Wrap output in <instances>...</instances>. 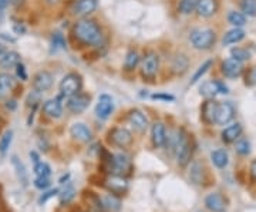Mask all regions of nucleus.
I'll list each match as a JSON object with an SVG mask.
<instances>
[{
  "instance_id": "11",
  "label": "nucleus",
  "mask_w": 256,
  "mask_h": 212,
  "mask_svg": "<svg viewBox=\"0 0 256 212\" xmlns=\"http://www.w3.org/2000/svg\"><path fill=\"white\" fill-rule=\"evenodd\" d=\"M113 111H114V100L110 95H107V94L100 95L98 103L95 106V114H97V117L101 118V120H107L111 116Z\"/></svg>"
},
{
  "instance_id": "26",
  "label": "nucleus",
  "mask_w": 256,
  "mask_h": 212,
  "mask_svg": "<svg viewBox=\"0 0 256 212\" xmlns=\"http://www.w3.org/2000/svg\"><path fill=\"white\" fill-rule=\"evenodd\" d=\"M12 164H13V167H15L16 172H17V177H19L20 182H22L23 185H27V182H29V174H27V171H26L24 164H23V163H22L16 155L12 157Z\"/></svg>"
},
{
  "instance_id": "40",
  "label": "nucleus",
  "mask_w": 256,
  "mask_h": 212,
  "mask_svg": "<svg viewBox=\"0 0 256 212\" xmlns=\"http://www.w3.org/2000/svg\"><path fill=\"white\" fill-rule=\"evenodd\" d=\"M40 98H42V93L40 91H31L30 94H29V97H27V106L36 108L37 104L40 103Z\"/></svg>"
},
{
  "instance_id": "19",
  "label": "nucleus",
  "mask_w": 256,
  "mask_h": 212,
  "mask_svg": "<svg viewBox=\"0 0 256 212\" xmlns=\"http://www.w3.org/2000/svg\"><path fill=\"white\" fill-rule=\"evenodd\" d=\"M205 205L209 211L222 212L225 210L226 201L219 192H213V194H209L208 197L205 198Z\"/></svg>"
},
{
  "instance_id": "41",
  "label": "nucleus",
  "mask_w": 256,
  "mask_h": 212,
  "mask_svg": "<svg viewBox=\"0 0 256 212\" xmlns=\"http://www.w3.org/2000/svg\"><path fill=\"white\" fill-rule=\"evenodd\" d=\"M201 171H202V167L198 163H195L192 165V169H191V180L196 182V184H199V182L202 181V172Z\"/></svg>"
},
{
  "instance_id": "4",
  "label": "nucleus",
  "mask_w": 256,
  "mask_h": 212,
  "mask_svg": "<svg viewBox=\"0 0 256 212\" xmlns=\"http://www.w3.org/2000/svg\"><path fill=\"white\" fill-rule=\"evenodd\" d=\"M175 152H177V161L181 167L189 164L191 157H192V147H191V142L186 140V137L180 136L178 144L175 147Z\"/></svg>"
},
{
  "instance_id": "38",
  "label": "nucleus",
  "mask_w": 256,
  "mask_h": 212,
  "mask_svg": "<svg viewBox=\"0 0 256 212\" xmlns=\"http://www.w3.org/2000/svg\"><path fill=\"white\" fill-rule=\"evenodd\" d=\"M231 54H232V57H233V59H236V60H239V61L249 60V57H251L249 51H248V50H245V48H241V47L232 48Z\"/></svg>"
},
{
  "instance_id": "48",
  "label": "nucleus",
  "mask_w": 256,
  "mask_h": 212,
  "mask_svg": "<svg viewBox=\"0 0 256 212\" xmlns=\"http://www.w3.org/2000/svg\"><path fill=\"white\" fill-rule=\"evenodd\" d=\"M154 98H158V100H165V101H174V97L172 95H165V94H155L152 95Z\"/></svg>"
},
{
  "instance_id": "31",
  "label": "nucleus",
  "mask_w": 256,
  "mask_h": 212,
  "mask_svg": "<svg viewBox=\"0 0 256 212\" xmlns=\"http://www.w3.org/2000/svg\"><path fill=\"white\" fill-rule=\"evenodd\" d=\"M228 22L235 27H242L246 24V17L241 12H231L228 15Z\"/></svg>"
},
{
  "instance_id": "6",
  "label": "nucleus",
  "mask_w": 256,
  "mask_h": 212,
  "mask_svg": "<svg viewBox=\"0 0 256 212\" xmlns=\"http://www.w3.org/2000/svg\"><path fill=\"white\" fill-rule=\"evenodd\" d=\"M235 117V107L231 103H218L216 114H215V124L225 125Z\"/></svg>"
},
{
  "instance_id": "16",
  "label": "nucleus",
  "mask_w": 256,
  "mask_h": 212,
  "mask_svg": "<svg viewBox=\"0 0 256 212\" xmlns=\"http://www.w3.org/2000/svg\"><path fill=\"white\" fill-rule=\"evenodd\" d=\"M70 134L77 141H81V142H89V141H91V137H93L90 128L83 122L73 124L71 128H70Z\"/></svg>"
},
{
  "instance_id": "8",
  "label": "nucleus",
  "mask_w": 256,
  "mask_h": 212,
  "mask_svg": "<svg viewBox=\"0 0 256 212\" xmlns=\"http://www.w3.org/2000/svg\"><path fill=\"white\" fill-rule=\"evenodd\" d=\"M110 141L117 147L125 148L133 142V136L127 128H120L118 127V128H113L110 131Z\"/></svg>"
},
{
  "instance_id": "15",
  "label": "nucleus",
  "mask_w": 256,
  "mask_h": 212,
  "mask_svg": "<svg viewBox=\"0 0 256 212\" xmlns=\"http://www.w3.org/2000/svg\"><path fill=\"white\" fill-rule=\"evenodd\" d=\"M195 10L201 17H211L218 10V0H198Z\"/></svg>"
},
{
  "instance_id": "44",
  "label": "nucleus",
  "mask_w": 256,
  "mask_h": 212,
  "mask_svg": "<svg viewBox=\"0 0 256 212\" xmlns=\"http://www.w3.org/2000/svg\"><path fill=\"white\" fill-rule=\"evenodd\" d=\"M182 60H184V56H178V57L175 59V63H174V70H175L177 73H184V71L186 70V66H188V63H185V64H181Z\"/></svg>"
},
{
  "instance_id": "12",
  "label": "nucleus",
  "mask_w": 256,
  "mask_h": 212,
  "mask_svg": "<svg viewBox=\"0 0 256 212\" xmlns=\"http://www.w3.org/2000/svg\"><path fill=\"white\" fill-rule=\"evenodd\" d=\"M89 104H90V95H89V94H81V93H78V94H75V95L69 98L67 107H69V110H70L71 113L80 114V113H83V111L89 107Z\"/></svg>"
},
{
  "instance_id": "7",
  "label": "nucleus",
  "mask_w": 256,
  "mask_h": 212,
  "mask_svg": "<svg viewBox=\"0 0 256 212\" xmlns=\"http://www.w3.org/2000/svg\"><path fill=\"white\" fill-rule=\"evenodd\" d=\"M160 60L155 53H148L141 63V74L145 78H154L158 71Z\"/></svg>"
},
{
  "instance_id": "17",
  "label": "nucleus",
  "mask_w": 256,
  "mask_h": 212,
  "mask_svg": "<svg viewBox=\"0 0 256 212\" xmlns=\"http://www.w3.org/2000/svg\"><path fill=\"white\" fill-rule=\"evenodd\" d=\"M128 121L131 122V125L136 128L137 131H140V133L145 131L147 127H148V118H147L145 114H144L142 111H140V110H133V111H130V114H128Z\"/></svg>"
},
{
  "instance_id": "24",
  "label": "nucleus",
  "mask_w": 256,
  "mask_h": 212,
  "mask_svg": "<svg viewBox=\"0 0 256 212\" xmlns=\"http://www.w3.org/2000/svg\"><path fill=\"white\" fill-rule=\"evenodd\" d=\"M216 106L218 103L213 100H208L202 106V118L207 124H213L215 122V114H216Z\"/></svg>"
},
{
  "instance_id": "3",
  "label": "nucleus",
  "mask_w": 256,
  "mask_h": 212,
  "mask_svg": "<svg viewBox=\"0 0 256 212\" xmlns=\"http://www.w3.org/2000/svg\"><path fill=\"white\" fill-rule=\"evenodd\" d=\"M81 90V77L75 73H70L63 77L60 83V93L66 97H73Z\"/></svg>"
},
{
  "instance_id": "10",
  "label": "nucleus",
  "mask_w": 256,
  "mask_h": 212,
  "mask_svg": "<svg viewBox=\"0 0 256 212\" xmlns=\"http://www.w3.org/2000/svg\"><path fill=\"white\" fill-rule=\"evenodd\" d=\"M110 169L117 175H122V174H125L131 169V161L125 154H116L111 158Z\"/></svg>"
},
{
  "instance_id": "20",
  "label": "nucleus",
  "mask_w": 256,
  "mask_h": 212,
  "mask_svg": "<svg viewBox=\"0 0 256 212\" xmlns=\"http://www.w3.org/2000/svg\"><path fill=\"white\" fill-rule=\"evenodd\" d=\"M97 7V0H78L73 7L75 16H87L93 13Z\"/></svg>"
},
{
  "instance_id": "50",
  "label": "nucleus",
  "mask_w": 256,
  "mask_h": 212,
  "mask_svg": "<svg viewBox=\"0 0 256 212\" xmlns=\"http://www.w3.org/2000/svg\"><path fill=\"white\" fill-rule=\"evenodd\" d=\"M9 1H10V0H0V12H1V10H4V9L7 7Z\"/></svg>"
},
{
  "instance_id": "33",
  "label": "nucleus",
  "mask_w": 256,
  "mask_h": 212,
  "mask_svg": "<svg viewBox=\"0 0 256 212\" xmlns=\"http://www.w3.org/2000/svg\"><path fill=\"white\" fill-rule=\"evenodd\" d=\"M74 197H75V189L74 187H73V184H67L66 188L61 191L60 194L61 204H67V202H70Z\"/></svg>"
},
{
  "instance_id": "42",
  "label": "nucleus",
  "mask_w": 256,
  "mask_h": 212,
  "mask_svg": "<svg viewBox=\"0 0 256 212\" xmlns=\"http://www.w3.org/2000/svg\"><path fill=\"white\" fill-rule=\"evenodd\" d=\"M246 86H255L256 84V67H252V69H249L248 70V73H246Z\"/></svg>"
},
{
  "instance_id": "45",
  "label": "nucleus",
  "mask_w": 256,
  "mask_h": 212,
  "mask_svg": "<svg viewBox=\"0 0 256 212\" xmlns=\"http://www.w3.org/2000/svg\"><path fill=\"white\" fill-rule=\"evenodd\" d=\"M16 73H17V77L20 78V80H23V81H26L27 80V73H26V67L20 63V64H17L16 66Z\"/></svg>"
},
{
  "instance_id": "23",
  "label": "nucleus",
  "mask_w": 256,
  "mask_h": 212,
  "mask_svg": "<svg viewBox=\"0 0 256 212\" xmlns=\"http://www.w3.org/2000/svg\"><path fill=\"white\" fill-rule=\"evenodd\" d=\"M43 111H45L48 117H51V118H59V117H61L63 107H61V103L57 98L47 100L45 103V106H43Z\"/></svg>"
},
{
  "instance_id": "27",
  "label": "nucleus",
  "mask_w": 256,
  "mask_h": 212,
  "mask_svg": "<svg viewBox=\"0 0 256 212\" xmlns=\"http://www.w3.org/2000/svg\"><path fill=\"white\" fill-rule=\"evenodd\" d=\"M211 160L213 165L218 168H225L229 163V157L225 150H215L211 154Z\"/></svg>"
},
{
  "instance_id": "34",
  "label": "nucleus",
  "mask_w": 256,
  "mask_h": 212,
  "mask_svg": "<svg viewBox=\"0 0 256 212\" xmlns=\"http://www.w3.org/2000/svg\"><path fill=\"white\" fill-rule=\"evenodd\" d=\"M198 0H181L180 1V12L182 15H191L196 9Z\"/></svg>"
},
{
  "instance_id": "14",
  "label": "nucleus",
  "mask_w": 256,
  "mask_h": 212,
  "mask_svg": "<svg viewBox=\"0 0 256 212\" xmlns=\"http://www.w3.org/2000/svg\"><path fill=\"white\" fill-rule=\"evenodd\" d=\"M53 86V76L48 73V71H39L34 78H33V87H34V90L40 91V93H43V91H47L50 87Z\"/></svg>"
},
{
  "instance_id": "39",
  "label": "nucleus",
  "mask_w": 256,
  "mask_h": 212,
  "mask_svg": "<svg viewBox=\"0 0 256 212\" xmlns=\"http://www.w3.org/2000/svg\"><path fill=\"white\" fill-rule=\"evenodd\" d=\"M236 152L241 154V155H248L251 152V144L248 140H236Z\"/></svg>"
},
{
  "instance_id": "51",
  "label": "nucleus",
  "mask_w": 256,
  "mask_h": 212,
  "mask_svg": "<svg viewBox=\"0 0 256 212\" xmlns=\"http://www.w3.org/2000/svg\"><path fill=\"white\" fill-rule=\"evenodd\" d=\"M30 157L33 158L34 164H37V163H39V157H37V154H36V152H30Z\"/></svg>"
},
{
  "instance_id": "25",
  "label": "nucleus",
  "mask_w": 256,
  "mask_h": 212,
  "mask_svg": "<svg viewBox=\"0 0 256 212\" xmlns=\"http://www.w3.org/2000/svg\"><path fill=\"white\" fill-rule=\"evenodd\" d=\"M245 39V31L242 30L241 27H235V29H232V30H229L226 33L225 36H224V45H236V43H239Z\"/></svg>"
},
{
  "instance_id": "22",
  "label": "nucleus",
  "mask_w": 256,
  "mask_h": 212,
  "mask_svg": "<svg viewBox=\"0 0 256 212\" xmlns=\"http://www.w3.org/2000/svg\"><path fill=\"white\" fill-rule=\"evenodd\" d=\"M22 63L20 54L16 51H6L1 57H0V67L1 69H13L17 64Z\"/></svg>"
},
{
  "instance_id": "30",
  "label": "nucleus",
  "mask_w": 256,
  "mask_h": 212,
  "mask_svg": "<svg viewBox=\"0 0 256 212\" xmlns=\"http://www.w3.org/2000/svg\"><path fill=\"white\" fill-rule=\"evenodd\" d=\"M103 205L106 210H110V211H118L121 207V202L118 198L116 197L114 194L111 195H107V197L103 198Z\"/></svg>"
},
{
  "instance_id": "37",
  "label": "nucleus",
  "mask_w": 256,
  "mask_h": 212,
  "mask_svg": "<svg viewBox=\"0 0 256 212\" xmlns=\"http://www.w3.org/2000/svg\"><path fill=\"white\" fill-rule=\"evenodd\" d=\"M34 172H36L37 177H50L51 169H50V167H48V164L39 161V163L34 165Z\"/></svg>"
},
{
  "instance_id": "36",
  "label": "nucleus",
  "mask_w": 256,
  "mask_h": 212,
  "mask_svg": "<svg viewBox=\"0 0 256 212\" xmlns=\"http://www.w3.org/2000/svg\"><path fill=\"white\" fill-rule=\"evenodd\" d=\"M12 140H13V133L12 131H6L4 136L1 137V140H0V152L1 154L7 152L10 144H12Z\"/></svg>"
},
{
  "instance_id": "1",
  "label": "nucleus",
  "mask_w": 256,
  "mask_h": 212,
  "mask_svg": "<svg viewBox=\"0 0 256 212\" xmlns=\"http://www.w3.org/2000/svg\"><path fill=\"white\" fill-rule=\"evenodd\" d=\"M74 36L84 45L100 46L103 43V31L93 20H81L74 26Z\"/></svg>"
},
{
  "instance_id": "43",
  "label": "nucleus",
  "mask_w": 256,
  "mask_h": 212,
  "mask_svg": "<svg viewBox=\"0 0 256 212\" xmlns=\"http://www.w3.org/2000/svg\"><path fill=\"white\" fill-rule=\"evenodd\" d=\"M34 185L40 189H46V188L50 187V178L48 177H37L34 180Z\"/></svg>"
},
{
  "instance_id": "49",
  "label": "nucleus",
  "mask_w": 256,
  "mask_h": 212,
  "mask_svg": "<svg viewBox=\"0 0 256 212\" xmlns=\"http://www.w3.org/2000/svg\"><path fill=\"white\" fill-rule=\"evenodd\" d=\"M251 175L254 177V180H256V160L251 164Z\"/></svg>"
},
{
  "instance_id": "28",
  "label": "nucleus",
  "mask_w": 256,
  "mask_h": 212,
  "mask_svg": "<svg viewBox=\"0 0 256 212\" xmlns=\"http://www.w3.org/2000/svg\"><path fill=\"white\" fill-rule=\"evenodd\" d=\"M138 63H140V54H138V51H136V50H130L128 54H127V57H125V63H124L125 70H127V71L134 70L137 66H138Z\"/></svg>"
},
{
  "instance_id": "2",
  "label": "nucleus",
  "mask_w": 256,
  "mask_h": 212,
  "mask_svg": "<svg viewBox=\"0 0 256 212\" xmlns=\"http://www.w3.org/2000/svg\"><path fill=\"white\" fill-rule=\"evenodd\" d=\"M189 40L198 50H209L215 45L216 36L215 31L211 29H195L191 31Z\"/></svg>"
},
{
  "instance_id": "53",
  "label": "nucleus",
  "mask_w": 256,
  "mask_h": 212,
  "mask_svg": "<svg viewBox=\"0 0 256 212\" xmlns=\"http://www.w3.org/2000/svg\"><path fill=\"white\" fill-rule=\"evenodd\" d=\"M6 107H7V108H10V110H13V108H15V107H16V103H15V101H13V100H12V101H7V104H6Z\"/></svg>"
},
{
  "instance_id": "52",
  "label": "nucleus",
  "mask_w": 256,
  "mask_h": 212,
  "mask_svg": "<svg viewBox=\"0 0 256 212\" xmlns=\"http://www.w3.org/2000/svg\"><path fill=\"white\" fill-rule=\"evenodd\" d=\"M6 51H7V50H6L4 45H3V43H0V57H1V56H3V54L6 53Z\"/></svg>"
},
{
  "instance_id": "35",
  "label": "nucleus",
  "mask_w": 256,
  "mask_h": 212,
  "mask_svg": "<svg viewBox=\"0 0 256 212\" xmlns=\"http://www.w3.org/2000/svg\"><path fill=\"white\" fill-rule=\"evenodd\" d=\"M212 66V61L211 60H208V61H205L198 70H196V73L192 76V78H191V84H195V83H198L201 78H202V76L209 70V67Z\"/></svg>"
},
{
  "instance_id": "18",
  "label": "nucleus",
  "mask_w": 256,
  "mask_h": 212,
  "mask_svg": "<svg viewBox=\"0 0 256 212\" xmlns=\"http://www.w3.org/2000/svg\"><path fill=\"white\" fill-rule=\"evenodd\" d=\"M151 138L155 147H164L166 144L165 125L163 122H155L151 128Z\"/></svg>"
},
{
  "instance_id": "13",
  "label": "nucleus",
  "mask_w": 256,
  "mask_h": 212,
  "mask_svg": "<svg viewBox=\"0 0 256 212\" xmlns=\"http://www.w3.org/2000/svg\"><path fill=\"white\" fill-rule=\"evenodd\" d=\"M243 71V66L242 61L236 60L233 57H229L222 63V73L225 74L228 78H236L239 77Z\"/></svg>"
},
{
  "instance_id": "46",
  "label": "nucleus",
  "mask_w": 256,
  "mask_h": 212,
  "mask_svg": "<svg viewBox=\"0 0 256 212\" xmlns=\"http://www.w3.org/2000/svg\"><path fill=\"white\" fill-rule=\"evenodd\" d=\"M53 45L59 46L61 48L66 47V42H64V39H63V36H61L60 33H56V34L53 36Z\"/></svg>"
},
{
  "instance_id": "5",
  "label": "nucleus",
  "mask_w": 256,
  "mask_h": 212,
  "mask_svg": "<svg viewBox=\"0 0 256 212\" xmlns=\"http://www.w3.org/2000/svg\"><path fill=\"white\" fill-rule=\"evenodd\" d=\"M104 185H106L107 189L110 192H113L114 195H121V194H125L128 191V181L122 175H117V174L108 177L104 182Z\"/></svg>"
},
{
  "instance_id": "32",
  "label": "nucleus",
  "mask_w": 256,
  "mask_h": 212,
  "mask_svg": "<svg viewBox=\"0 0 256 212\" xmlns=\"http://www.w3.org/2000/svg\"><path fill=\"white\" fill-rule=\"evenodd\" d=\"M241 10L243 15L255 17L256 16V0H241Z\"/></svg>"
},
{
  "instance_id": "47",
  "label": "nucleus",
  "mask_w": 256,
  "mask_h": 212,
  "mask_svg": "<svg viewBox=\"0 0 256 212\" xmlns=\"http://www.w3.org/2000/svg\"><path fill=\"white\" fill-rule=\"evenodd\" d=\"M56 194H59V191H57V189H51V191H48V192L43 194V195H42V198L39 199V202H40V204H45V202L47 201V199H48V198L54 197Z\"/></svg>"
},
{
  "instance_id": "9",
  "label": "nucleus",
  "mask_w": 256,
  "mask_h": 212,
  "mask_svg": "<svg viewBox=\"0 0 256 212\" xmlns=\"http://www.w3.org/2000/svg\"><path fill=\"white\" fill-rule=\"evenodd\" d=\"M229 90L222 81H205L201 86V94L207 98H213L218 94H228Z\"/></svg>"
},
{
  "instance_id": "29",
  "label": "nucleus",
  "mask_w": 256,
  "mask_h": 212,
  "mask_svg": "<svg viewBox=\"0 0 256 212\" xmlns=\"http://www.w3.org/2000/svg\"><path fill=\"white\" fill-rule=\"evenodd\" d=\"M15 87V80L13 77L7 73H0V91L7 93Z\"/></svg>"
},
{
  "instance_id": "21",
  "label": "nucleus",
  "mask_w": 256,
  "mask_h": 212,
  "mask_svg": "<svg viewBox=\"0 0 256 212\" xmlns=\"http://www.w3.org/2000/svg\"><path fill=\"white\" fill-rule=\"evenodd\" d=\"M242 134V125L239 122H235L229 127H226L225 130L222 131V141L225 144H231L235 142Z\"/></svg>"
}]
</instances>
